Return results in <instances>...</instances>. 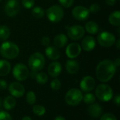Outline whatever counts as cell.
Listing matches in <instances>:
<instances>
[{
  "mask_svg": "<svg viewBox=\"0 0 120 120\" xmlns=\"http://www.w3.org/2000/svg\"><path fill=\"white\" fill-rule=\"evenodd\" d=\"M116 71L117 66L115 63L111 60L105 59L98 64L96 69V75L101 82L105 83L113 78Z\"/></svg>",
  "mask_w": 120,
  "mask_h": 120,
  "instance_id": "obj_1",
  "label": "cell"
},
{
  "mask_svg": "<svg viewBox=\"0 0 120 120\" xmlns=\"http://www.w3.org/2000/svg\"><path fill=\"white\" fill-rule=\"evenodd\" d=\"M20 52L18 46L12 42H4L0 46L1 55L7 59H13L16 58Z\"/></svg>",
  "mask_w": 120,
  "mask_h": 120,
  "instance_id": "obj_2",
  "label": "cell"
},
{
  "mask_svg": "<svg viewBox=\"0 0 120 120\" xmlns=\"http://www.w3.org/2000/svg\"><path fill=\"white\" fill-rule=\"evenodd\" d=\"M45 62V58L41 53L34 52L29 57L28 66L32 71L38 72L44 68Z\"/></svg>",
  "mask_w": 120,
  "mask_h": 120,
  "instance_id": "obj_3",
  "label": "cell"
},
{
  "mask_svg": "<svg viewBox=\"0 0 120 120\" xmlns=\"http://www.w3.org/2000/svg\"><path fill=\"white\" fill-rule=\"evenodd\" d=\"M95 94L96 98H97L100 101L108 102L112 99L114 93L112 88L110 86L103 83L96 87Z\"/></svg>",
  "mask_w": 120,
  "mask_h": 120,
  "instance_id": "obj_4",
  "label": "cell"
},
{
  "mask_svg": "<svg viewBox=\"0 0 120 120\" xmlns=\"http://www.w3.org/2000/svg\"><path fill=\"white\" fill-rule=\"evenodd\" d=\"M83 98V94L79 89L77 88H71L65 94V103L72 107L78 105Z\"/></svg>",
  "mask_w": 120,
  "mask_h": 120,
  "instance_id": "obj_5",
  "label": "cell"
},
{
  "mask_svg": "<svg viewBox=\"0 0 120 120\" xmlns=\"http://www.w3.org/2000/svg\"><path fill=\"white\" fill-rule=\"evenodd\" d=\"M48 19L52 23H58L60 21L64 16V11L61 6L58 5H53L50 6L46 11Z\"/></svg>",
  "mask_w": 120,
  "mask_h": 120,
  "instance_id": "obj_6",
  "label": "cell"
},
{
  "mask_svg": "<svg viewBox=\"0 0 120 120\" xmlns=\"http://www.w3.org/2000/svg\"><path fill=\"white\" fill-rule=\"evenodd\" d=\"M12 74L13 77L18 81H24L28 78L30 71L28 68L25 64L18 63L13 66Z\"/></svg>",
  "mask_w": 120,
  "mask_h": 120,
  "instance_id": "obj_7",
  "label": "cell"
},
{
  "mask_svg": "<svg viewBox=\"0 0 120 120\" xmlns=\"http://www.w3.org/2000/svg\"><path fill=\"white\" fill-rule=\"evenodd\" d=\"M97 40L98 44L101 47H110L115 45L116 37L113 33L108 31H103L98 34L97 37Z\"/></svg>",
  "mask_w": 120,
  "mask_h": 120,
  "instance_id": "obj_8",
  "label": "cell"
},
{
  "mask_svg": "<svg viewBox=\"0 0 120 120\" xmlns=\"http://www.w3.org/2000/svg\"><path fill=\"white\" fill-rule=\"evenodd\" d=\"M20 8V4L17 0H8L4 6V11L8 16L13 17L18 13Z\"/></svg>",
  "mask_w": 120,
  "mask_h": 120,
  "instance_id": "obj_9",
  "label": "cell"
},
{
  "mask_svg": "<svg viewBox=\"0 0 120 120\" xmlns=\"http://www.w3.org/2000/svg\"><path fill=\"white\" fill-rule=\"evenodd\" d=\"M84 28L79 25L71 26L68 30V35L72 40H78L84 36Z\"/></svg>",
  "mask_w": 120,
  "mask_h": 120,
  "instance_id": "obj_10",
  "label": "cell"
},
{
  "mask_svg": "<svg viewBox=\"0 0 120 120\" xmlns=\"http://www.w3.org/2000/svg\"><path fill=\"white\" fill-rule=\"evenodd\" d=\"M8 89L10 94L14 98H21L25 95V87L20 83H19V81L11 83Z\"/></svg>",
  "mask_w": 120,
  "mask_h": 120,
  "instance_id": "obj_11",
  "label": "cell"
},
{
  "mask_svg": "<svg viewBox=\"0 0 120 120\" xmlns=\"http://www.w3.org/2000/svg\"><path fill=\"white\" fill-rule=\"evenodd\" d=\"M72 16L78 21L86 20L90 14L89 8L84 6H77L72 11Z\"/></svg>",
  "mask_w": 120,
  "mask_h": 120,
  "instance_id": "obj_12",
  "label": "cell"
},
{
  "mask_svg": "<svg viewBox=\"0 0 120 120\" xmlns=\"http://www.w3.org/2000/svg\"><path fill=\"white\" fill-rule=\"evenodd\" d=\"M96 86V81L91 76H84L79 83V87L81 90L85 93H89L92 91Z\"/></svg>",
  "mask_w": 120,
  "mask_h": 120,
  "instance_id": "obj_13",
  "label": "cell"
},
{
  "mask_svg": "<svg viewBox=\"0 0 120 120\" xmlns=\"http://www.w3.org/2000/svg\"><path fill=\"white\" fill-rule=\"evenodd\" d=\"M82 52V47L79 44L72 42L69 44L65 50L66 55L70 59H75Z\"/></svg>",
  "mask_w": 120,
  "mask_h": 120,
  "instance_id": "obj_14",
  "label": "cell"
},
{
  "mask_svg": "<svg viewBox=\"0 0 120 120\" xmlns=\"http://www.w3.org/2000/svg\"><path fill=\"white\" fill-rule=\"evenodd\" d=\"M96 45V42L94 37L91 35L86 36L81 42V47L86 52L92 51Z\"/></svg>",
  "mask_w": 120,
  "mask_h": 120,
  "instance_id": "obj_15",
  "label": "cell"
},
{
  "mask_svg": "<svg viewBox=\"0 0 120 120\" xmlns=\"http://www.w3.org/2000/svg\"><path fill=\"white\" fill-rule=\"evenodd\" d=\"M89 115L93 118H98L103 115V108L98 103H92L89 105L87 109Z\"/></svg>",
  "mask_w": 120,
  "mask_h": 120,
  "instance_id": "obj_16",
  "label": "cell"
},
{
  "mask_svg": "<svg viewBox=\"0 0 120 120\" xmlns=\"http://www.w3.org/2000/svg\"><path fill=\"white\" fill-rule=\"evenodd\" d=\"M62 71V66L58 62H53L48 66V74L53 78H57Z\"/></svg>",
  "mask_w": 120,
  "mask_h": 120,
  "instance_id": "obj_17",
  "label": "cell"
},
{
  "mask_svg": "<svg viewBox=\"0 0 120 120\" xmlns=\"http://www.w3.org/2000/svg\"><path fill=\"white\" fill-rule=\"evenodd\" d=\"M45 54L46 57L51 60H57L60 57V51L54 46H47L45 49Z\"/></svg>",
  "mask_w": 120,
  "mask_h": 120,
  "instance_id": "obj_18",
  "label": "cell"
},
{
  "mask_svg": "<svg viewBox=\"0 0 120 120\" xmlns=\"http://www.w3.org/2000/svg\"><path fill=\"white\" fill-rule=\"evenodd\" d=\"M65 69L70 74H75L77 73L79 69V64L78 62L73 59H69L66 62Z\"/></svg>",
  "mask_w": 120,
  "mask_h": 120,
  "instance_id": "obj_19",
  "label": "cell"
},
{
  "mask_svg": "<svg viewBox=\"0 0 120 120\" xmlns=\"http://www.w3.org/2000/svg\"><path fill=\"white\" fill-rule=\"evenodd\" d=\"M68 41V37L65 34L60 33L54 37L53 44L55 47H56L57 48H62L66 45Z\"/></svg>",
  "mask_w": 120,
  "mask_h": 120,
  "instance_id": "obj_20",
  "label": "cell"
},
{
  "mask_svg": "<svg viewBox=\"0 0 120 120\" xmlns=\"http://www.w3.org/2000/svg\"><path fill=\"white\" fill-rule=\"evenodd\" d=\"M3 107L6 110H13L16 105V100L12 95L6 96L2 103Z\"/></svg>",
  "mask_w": 120,
  "mask_h": 120,
  "instance_id": "obj_21",
  "label": "cell"
},
{
  "mask_svg": "<svg viewBox=\"0 0 120 120\" xmlns=\"http://www.w3.org/2000/svg\"><path fill=\"white\" fill-rule=\"evenodd\" d=\"M11 69V64L4 59H0V76L8 75Z\"/></svg>",
  "mask_w": 120,
  "mask_h": 120,
  "instance_id": "obj_22",
  "label": "cell"
},
{
  "mask_svg": "<svg viewBox=\"0 0 120 120\" xmlns=\"http://www.w3.org/2000/svg\"><path fill=\"white\" fill-rule=\"evenodd\" d=\"M84 30L91 35H95L96 34L99 30V26L98 25L94 22V21H89L86 23Z\"/></svg>",
  "mask_w": 120,
  "mask_h": 120,
  "instance_id": "obj_23",
  "label": "cell"
},
{
  "mask_svg": "<svg viewBox=\"0 0 120 120\" xmlns=\"http://www.w3.org/2000/svg\"><path fill=\"white\" fill-rule=\"evenodd\" d=\"M108 21L110 23L114 26H120V11H115L112 12L109 17Z\"/></svg>",
  "mask_w": 120,
  "mask_h": 120,
  "instance_id": "obj_24",
  "label": "cell"
},
{
  "mask_svg": "<svg viewBox=\"0 0 120 120\" xmlns=\"http://www.w3.org/2000/svg\"><path fill=\"white\" fill-rule=\"evenodd\" d=\"M34 79L36 80V81L41 85H44L46 83V82L48 81V76L46 73L44 72H36L35 76H34Z\"/></svg>",
  "mask_w": 120,
  "mask_h": 120,
  "instance_id": "obj_25",
  "label": "cell"
},
{
  "mask_svg": "<svg viewBox=\"0 0 120 120\" xmlns=\"http://www.w3.org/2000/svg\"><path fill=\"white\" fill-rule=\"evenodd\" d=\"M11 31L8 26L2 25H0V40H6L10 37Z\"/></svg>",
  "mask_w": 120,
  "mask_h": 120,
  "instance_id": "obj_26",
  "label": "cell"
},
{
  "mask_svg": "<svg viewBox=\"0 0 120 120\" xmlns=\"http://www.w3.org/2000/svg\"><path fill=\"white\" fill-rule=\"evenodd\" d=\"M32 14L36 18H41L44 16L45 11L40 6H34L32 10Z\"/></svg>",
  "mask_w": 120,
  "mask_h": 120,
  "instance_id": "obj_27",
  "label": "cell"
},
{
  "mask_svg": "<svg viewBox=\"0 0 120 120\" xmlns=\"http://www.w3.org/2000/svg\"><path fill=\"white\" fill-rule=\"evenodd\" d=\"M32 112L34 115L41 117L45 115L46 113V108L44 106L41 105H34L32 107Z\"/></svg>",
  "mask_w": 120,
  "mask_h": 120,
  "instance_id": "obj_28",
  "label": "cell"
},
{
  "mask_svg": "<svg viewBox=\"0 0 120 120\" xmlns=\"http://www.w3.org/2000/svg\"><path fill=\"white\" fill-rule=\"evenodd\" d=\"M96 96L94 94L89 92L86 94H85L84 95H83V98L82 100L87 105H91L92 103H94L96 102Z\"/></svg>",
  "mask_w": 120,
  "mask_h": 120,
  "instance_id": "obj_29",
  "label": "cell"
},
{
  "mask_svg": "<svg viewBox=\"0 0 120 120\" xmlns=\"http://www.w3.org/2000/svg\"><path fill=\"white\" fill-rule=\"evenodd\" d=\"M36 100H37V97H36V95H35L34 92L32 91H28L27 93V94H26V101H27V103L30 105H33L35 104Z\"/></svg>",
  "mask_w": 120,
  "mask_h": 120,
  "instance_id": "obj_30",
  "label": "cell"
},
{
  "mask_svg": "<svg viewBox=\"0 0 120 120\" xmlns=\"http://www.w3.org/2000/svg\"><path fill=\"white\" fill-rule=\"evenodd\" d=\"M61 86H62V83L60 81L57 79L52 80L50 83V87L53 91H58L61 88Z\"/></svg>",
  "mask_w": 120,
  "mask_h": 120,
  "instance_id": "obj_31",
  "label": "cell"
},
{
  "mask_svg": "<svg viewBox=\"0 0 120 120\" xmlns=\"http://www.w3.org/2000/svg\"><path fill=\"white\" fill-rule=\"evenodd\" d=\"M22 4L25 8L30 9L34 6L35 2H34V0H22Z\"/></svg>",
  "mask_w": 120,
  "mask_h": 120,
  "instance_id": "obj_32",
  "label": "cell"
},
{
  "mask_svg": "<svg viewBox=\"0 0 120 120\" xmlns=\"http://www.w3.org/2000/svg\"><path fill=\"white\" fill-rule=\"evenodd\" d=\"M100 120H117V118L112 113H105L101 116Z\"/></svg>",
  "mask_w": 120,
  "mask_h": 120,
  "instance_id": "obj_33",
  "label": "cell"
},
{
  "mask_svg": "<svg viewBox=\"0 0 120 120\" xmlns=\"http://www.w3.org/2000/svg\"><path fill=\"white\" fill-rule=\"evenodd\" d=\"M0 120H13L11 115L6 111H0Z\"/></svg>",
  "mask_w": 120,
  "mask_h": 120,
  "instance_id": "obj_34",
  "label": "cell"
},
{
  "mask_svg": "<svg viewBox=\"0 0 120 120\" xmlns=\"http://www.w3.org/2000/svg\"><path fill=\"white\" fill-rule=\"evenodd\" d=\"M89 12L91 13H96L101 10V6L98 4L97 3H94L92 4L90 7H89Z\"/></svg>",
  "mask_w": 120,
  "mask_h": 120,
  "instance_id": "obj_35",
  "label": "cell"
},
{
  "mask_svg": "<svg viewBox=\"0 0 120 120\" xmlns=\"http://www.w3.org/2000/svg\"><path fill=\"white\" fill-rule=\"evenodd\" d=\"M60 4L64 8H70L72 6L74 0H58Z\"/></svg>",
  "mask_w": 120,
  "mask_h": 120,
  "instance_id": "obj_36",
  "label": "cell"
},
{
  "mask_svg": "<svg viewBox=\"0 0 120 120\" xmlns=\"http://www.w3.org/2000/svg\"><path fill=\"white\" fill-rule=\"evenodd\" d=\"M50 38L48 36H44L42 37V38L41 39V43L43 46L47 47L50 45Z\"/></svg>",
  "mask_w": 120,
  "mask_h": 120,
  "instance_id": "obj_37",
  "label": "cell"
},
{
  "mask_svg": "<svg viewBox=\"0 0 120 120\" xmlns=\"http://www.w3.org/2000/svg\"><path fill=\"white\" fill-rule=\"evenodd\" d=\"M8 87L7 82L4 79H0V90H5Z\"/></svg>",
  "mask_w": 120,
  "mask_h": 120,
  "instance_id": "obj_38",
  "label": "cell"
},
{
  "mask_svg": "<svg viewBox=\"0 0 120 120\" xmlns=\"http://www.w3.org/2000/svg\"><path fill=\"white\" fill-rule=\"evenodd\" d=\"M114 103L117 105L120 106V95H117L115 98H114Z\"/></svg>",
  "mask_w": 120,
  "mask_h": 120,
  "instance_id": "obj_39",
  "label": "cell"
},
{
  "mask_svg": "<svg viewBox=\"0 0 120 120\" xmlns=\"http://www.w3.org/2000/svg\"><path fill=\"white\" fill-rule=\"evenodd\" d=\"M116 1H117V0H105L106 4L108 6H114L116 4Z\"/></svg>",
  "mask_w": 120,
  "mask_h": 120,
  "instance_id": "obj_40",
  "label": "cell"
},
{
  "mask_svg": "<svg viewBox=\"0 0 120 120\" xmlns=\"http://www.w3.org/2000/svg\"><path fill=\"white\" fill-rule=\"evenodd\" d=\"M115 66H117V67H119L120 66V57H118V58H117L116 59V60L115 61Z\"/></svg>",
  "mask_w": 120,
  "mask_h": 120,
  "instance_id": "obj_41",
  "label": "cell"
},
{
  "mask_svg": "<svg viewBox=\"0 0 120 120\" xmlns=\"http://www.w3.org/2000/svg\"><path fill=\"white\" fill-rule=\"evenodd\" d=\"M54 120H67L64 117H63V116H61V115H58V116H57Z\"/></svg>",
  "mask_w": 120,
  "mask_h": 120,
  "instance_id": "obj_42",
  "label": "cell"
},
{
  "mask_svg": "<svg viewBox=\"0 0 120 120\" xmlns=\"http://www.w3.org/2000/svg\"><path fill=\"white\" fill-rule=\"evenodd\" d=\"M115 44H116L117 48L118 50H120V39L117 40L115 41Z\"/></svg>",
  "mask_w": 120,
  "mask_h": 120,
  "instance_id": "obj_43",
  "label": "cell"
},
{
  "mask_svg": "<svg viewBox=\"0 0 120 120\" xmlns=\"http://www.w3.org/2000/svg\"><path fill=\"white\" fill-rule=\"evenodd\" d=\"M32 120L30 117H28V116H25V117H23L22 118V120Z\"/></svg>",
  "mask_w": 120,
  "mask_h": 120,
  "instance_id": "obj_44",
  "label": "cell"
},
{
  "mask_svg": "<svg viewBox=\"0 0 120 120\" xmlns=\"http://www.w3.org/2000/svg\"><path fill=\"white\" fill-rule=\"evenodd\" d=\"M1 106H2V100H1V99L0 98V108H1Z\"/></svg>",
  "mask_w": 120,
  "mask_h": 120,
  "instance_id": "obj_45",
  "label": "cell"
},
{
  "mask_svg": "<svg viewBox=\"0 0 120 120\" xmlns=\"http://www.w3.org/2000/svg\"><path fill=\"white\" fill-rule=\"evenodd\" d=\"M1 0H0V2H1Z\"/></svg>",
  "mask_w": 120,
  "mask_h": 120,
  "instance_id": "obj_46",
  "label": "cell"
},
{
  "mask_svg": "<svg viewBox=\"0 0 120 120\" xmlns=\"http://www.w3.org/2000/svg\"><path fill=\"white\" fill-rule=\"evenodd\" d=\"M118 1H120V0H118Z\"/></svg>",
  "mask_w": 120,
  "mask_h": 120,
  "instance_id": "obj_47",
  "label": "cell"
}]
</instances>
